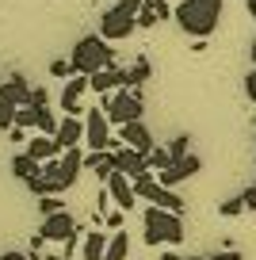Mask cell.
<instances>
[{"label":"cell","instance_id":"6da1fadb","mask_svg":"<svg viewBox=\"0 0 256 260\" xmlns=\"http://www.w3.org/2000/svg\"><path fill=\"white\" fill-rule=\"evenodd\" d=\"M222 8H226V0H180L172 19L191 39H210L222 23Z\"/></svg>","mask_w":256,"mask_h":260},{"label":"cell","instance_id":"7a4b0ae2","mask_svg":"<svg viewBox=\"0 0 256 260\" xmlns=\"http://www.w3.org/2000/svg\"><path fill=\"white\" fill-rule=\"evenodd\" d=\"M69 61L77 77H92V73H104V69H115V50L104 35H84L69 50Z\"/></svg>","mask_w":256,"mask_h":260},{"label":"cell","instance_id":"3957f363","mask_svg":"<svg viewBox=\"0 0 256 260\" xmlns=\"http://www.w3.org/2000/svg\"><path fill=\"white\" fill-rule=\"evenodd\" d=\"M142 241L149 249H161V245H180L184 241V214L161 211V207H145V234Z\"/></svg>","mask_w":256,"mask_h":260},{"label":"cell","instance_id":"277c9868","mask_svg":"<svg viewBox=\"0 0 256 260\" xmlns=\"http://www.w3.org/2000/svg\"><path fill=\"white\" fill-rule=\"evenodd\" d=\"M104 111H107V119H111V126L138 122V119H142V92L115 88L111 96H104Z\"/></svg>","mask_w":256,"mask_h":260},{"label":"cell","instance_id":"5b68a950","mask_svg":"<svg viewBox=\"0 0 256 260\" xmlns=\"http://www.w3.org/2000/svg\"><path fill=\"white\" fill-rule=\"evenodd\" d=\"M111 142H115V134H111L107 111H100V107L84 111V146H88L92 153H104V149H111Z\"/></svg>","mask_w":256,"mask_h":260},{"label":"cell","instance_id":"8992f818","mask_svg":"<svg viewBox=\"0 0 256 260\" xmlns=\"http://www.w3.org/2000/svg\"><path fill=\"white\" fill-rule=\"evenodd\" d=\"M134 31H138V16L126 12V8H107L104 16H100V35H104L107 42H122Z\"/></svg>","mask_w":256,"mask_h":260},{"label":"cell","instance_id":"52a82bcc","mask_svg":"<svg viewBox=\"0 0 256 260\" xmlns=\"http://www.w3.org/2000/svg\"><path fill=\"white\" fill-rule=\"evenodd\" d=\"M46 241H61V245H69L73 237H77V218H73L69 211H57V214H50V218H42V230H39Z\"/></svg>","mask_w":256,"mask_h":260},{"label":"cell","instance_id":"ba28073f","mask_svg":"<svg viewBox=\"0 0 256 260\" xmlns=\"http://www.w3.org/2000/svg\"><path fill=\"white\" fill-rule=\"evenodd\" d=\"M119 138H122V146L138 149V153H142V157H149L153 149H157V142H153L149 126H145L142 119H138V122H126V126H119Z\"/></svg>","mask_w":256,"mask_h":260},{"label":"cell","instance_id":"9c48e42d","mask_svg":"<svg viewBox=\"0 0 256 260\" xmlns=\"http://www.w3.org/2000/svg\"><path fill=\"white\" fill-rule=\"evenodd\" d=\"M107 195H111V203L119 207V211H130V207L138 203V191H134V180L130 176H122V172H115L111 180H107Z\"/></svg>","mask_w":256,"mask_h":260},{"label":"cell","instance_id":"30bf717a","mask_svg":"<svg viewBox=\"0 0 256 260\" xmlns=\"http://www.w3.org/2000/svg\"><path fill=\"white\" fill-rule=\"evenodd\" d=\"M57 149H73V146H84V119H77V115H61V126H57L54 134Z\"/></svg>","mask_w":256,"mask_h":260},{"label":"cell","instance_id":"8fae6325","mask_svg":"<svg viewBox=\"0 0 256 260\" xmlns=\"http://www.w3.org/2000/svg\"><path fill=\"white\" fill-rule=\"evenodd\" d=\"M31 84H27V77L23 73H12V77H4V84H0V100H8V104H16V107H31Z\"/></svg>","mask_w":256,"mask_h":260},{"label":"cell","instance_id":"7c38bea8","mask_svg":"<svg viewBox=\"0 0 256 260\" xmlns=\"http://www.w3.org/2000/svg\"><path fill=\"white\" fill-rule=\"evenodd\" d=\"M88 88H92L88 77H73V81L61 88V111H65V115H77V119H80V115H84V107H80V96H84Z\"/></svg>","mask_w":256,"mask_h":260},{"label":"cell","instance_id":"4fadbf2b","mask_svg":"<svg viewBox=\"0 0 256 260\" xmlns=\"http://www.w3.org/2000/svg\"><path fill=\"white\" fill-rule=\"evenodd\" d=\"M199 169H203V161H199L195 153H187L184 161H176V165H172L168 172H161V184H165V187H176L180 180H191Z\"/></svg>","mask_w":256,"mask_h":260},{"label":"cell","instance_id":"5bb4252c","mask_svg":"<svg viewBox=\"0 0 256 260\" xmlns=\"http://www.w3.org/2000/svg\"><path fill=\"white\" fill-rule=\"evenodd\" d=\"M176 16V8L168 4V0H145V8L138 12V27H157L165 23V19Z\"/></svg>","mask_w":256,"mask_h":260},{"label":"cell","instance_id":"9a60e30c","mask_svg":"<svg viewBox=\"0 0 256 260\" xmlns=\"http://www.w3.org/2000/svg\"><path fill=\"white\" fill-rule=\"evenodd\" d=\"M149 169V165H145V157L138 153V149H130V146H122L119 153H115V172H122V176H142V172Z\"/></svg>","mask_w":256,"mask_h":260},{"label":"cell","instance_id":"2e32d148","mask_svg":"<svg viewBox=\"0 0 256 260\" xmlns=\"http://www.w3.org/2000/svg\"><path fill=\"white\" fill-rule=\"evenodd\" d=\"M23 153H31L39 165H46V161H57V157H61V149H57V142L50 138V134H35V138L27 142Z\"/></svg>","mask_w":256,"mask_h":260},{"label":"cell","instance_id":"e0dca14e","mask_svg":"<svg viewBox=\"0 0 256 260\" xmlns=\"http://www.w3.org/2000/svg\"><path fill=\"white\" fill-rule=\"evenodd\" d=\"M153 77V65H149V57H138L130 69H122V84L119 88H130V92H142V84Z\"/></svg>","mask_w":256,"mask_h":260},{"label":"cell","instance_id":"ac0fdd59","mask_svg":"<svg viewBox=\"0 0 256 260\" xmlns=\"http://www.w3.org/2000/svg\"><path fill=\"white\" fill-rule=\"evenodd\" d=\"M84 169L107 184V180L115 176V153H111V149H104V153H88V157H84Z\"/></svg>","mask_w":256,"mask_h":260},{"label":"cell","instance_id":"d6986e66","mask_svg":"<svg viewBox=\"0 0 256 260\" xmlns=\"http://www.w3.org/2000/svg\"><path fill=\"white\" fill-rule=\"evenodd\" d=\"M80 172H84V149L73 146V149H65V153H61V176H65V184L73 187Z\"/></svg>","mask_w":256,"mask_h":260},{"label":"cell","instance_id":"ffe728a7","mask_svg":"<svg viewBox=\"0 0 256 260\" xmlns=\"http://www.w3.org/2000/svg\"><path fill=\"white\" fill-rule=\"evenodd\" d=\"M88 84H92V92H96V96H111V92L122 84V69H104V73H92Z\"/></svg>","mask_w":256,"mask_h":260},{"label":"cell","instance_id":"44dd1931","mask_svg":"<svg viewBox=\"0 0 256 260\" xmlns=\"http://www.w3.org/2000/svg\"><path fill=\"white\" fill-rule=\"evenodd\" d=\"M12 176H19L23 184H31L35 176H42V165L35 161L31 153H16V157H12Z\"/></svg>","mask_w":256,"mask_h":260},{"label":"cell","instance_id":"7402d4cb","mask_svg":"<svg viewBox=\"0 0 256 260\" xmlns=\"http://www.w3.org/2000/svg\"><path fill=\"white\" fill-rule=\"evenodd\" d=\"M107 241H111V234L92 230V234L84 237V260H104L107 256Z\"/></svg>","mask_w":256,"mask_h":260},{"label":"cell","instance_id":"603a6c76","mask_svg":"<svg viewBox=\"0 0 256 260\" xmlns=\"http://www.w3.org/2000/svg\"><path fill=\"white\" fill-rule=\"evenodd\" d=\"M126 249H130V237L122 234H111V241H107V256L104 260H126Z\"/></svg>","mask_w":256,"mask_h":260},{"label":"cell","instance_id":"cb8c5ba5","mask_svg":"<svg viewBox=\"0 0 256 260\" xmlns=\"http://www.w3.org/2000/svg\"><path fill=\"white\" fill-rule=\"evenodd\" d=\"M145 165H149V172H168V169H172L176 161H172V157H168V149L161 146V149H153V153L145 157Z\"/></svg>","mask_w":256,"mask_h":260},{"label":"cell","instance_id":"d4e9b609","mask_svg":"<svg viewBox=\"0 0 256 260\" xmlns=\"http://www.w3.org/2000/svg\"><path fill=\"white\" fill-rule=\"evenodd\" d=\"M165 149H168V157H172V161H184V157L191 153V138H187V134H176Z\"/></svg>","mask_w":256,"mask_h":260},{"label":"cell","instance_id":"484cf974","mask_svg":"<svg viewBox=\"0 0 256 260\" xmlns=\"http://www.w3.org/2000/svg\"><path fill=\"white\" fill-rule=\"evenodd\" d=\"M50 77H54V81H73V61L69 57H54V61H50Z\"/></svg>","mask_w":256,"mask_h":260},{"label":"cell","instance_id":"4316f807","mask_svg":"<svg viewBox=\"0 0 256 260\" xmlns=\"http://www.w3.org/2000/svg\"><path fill=\"white\" fill-rule=\"evenodd\" d=\"M16 126L39 130V107H19V111H16Z\"/></svg>","mask_w":256,"mask_h":260},{"label":"cell","instance_id":"83f0119b","mask_svg":"<svg viewBox=\"0 0 256 260\" xmlns=\"http://www.w3.org/2000/svg\"><path fill=\"white\" fill-rule=\"evenodd\" d=\"M218 211H222L226 218H237L241 211H248V207H245V195H233V199H222V203H218Z\"/></svg>","mask_w":256,"mask_h":260},{"label":"cell","instance_id":"f1b7e54d","mask_svg":"<svg viewBox=\"0 0 256 260\" xmlns=\"http://www.w3.org/2000/svg\"><path fill=\"white\" fill-rule=\"evenodd\" d=\"M16 104H8V100H0V130H12L16 126Z\"/></svg>","mask_w":256,"mask_h":260},{"label":"cell","instance_id":"f546056e","mask_svg":"<svg viewBox=\"0 0 256 260\" xmlns=\"http://www.w3.org/2000/svg\"><path fill=\"white\" fill-rule=\"evenodd\" d=\"M39 211H42V218H50V214L65 211V203L57 199V195H42V199H39Z\"/></svg>","mask_w":256,"mask_h":260},{"label":"cell","instance_id":"4dcf8cb0","mask_svg":"<svg viewBox=\"0 0 256 260\" xmlns=\"http://www.w3.org/2000/svg\"><path fill=\"white\" fill-rule=\"evenodd\" d=\"M122 214H126V211H111V214H107V230H111V234H119V230H122Z\"/></svg>","mask_w":256,"mask_h":260},{"label":"cell","instance_id":"1f68e13d","mask_svg":"<svg viewBox=\"0 0 256 260\" xmlns=\"http://www.w3.org/2000/svg\"><path fill=\"white\" fill-rule=\"evenodd\" d=\"M46 104H50V92H46V88L39 84V88L31 92V107H46Z\"/></svg>","mask_w":256,"mask_h":260},{"label":"cell","instance_id":"d6a6232c","mask_svg":"<svg viewBox=\"0 0 256 260\" xmlns=\"http://www.w3.org/2000/svg\"><path fill=\"white\" fill-rule=\"evenodd\" d=\"M115 8H126V12H134V16H138V12L145 8V0H115Z\"/></svg>","mask_w":256,"mask_h":260},{"label":"cell","instance_id":"836d02e7","mask_svg":"<svg viewBox=\"0 0 256 260\" xmlns=\"http://www.w3.org/2000/svg\"><path fill=\"white\" fill-rule=\"evenodd\" d=\"M207 260H245V256H241L237 249H222V252H210Z\"/></svg>","mask_w":256,"mask_h":260},{"label":"cell","instance_id":"e575fe53","mask_svg":"<svg viewBox=\"0 0 256 260\" xmlns=\"http://www.w3.org/2000/svg\"><path fill=\"white\" fill-rule=\"evenodd\" d=\"M245 96H248V100L256 104V69H252V73L245 77Z\"/></svg>","mask_w":256,"mask_h":260},{"label":"cell","instance_id":"d590c367","mask_svg":"<svg viewBox=\"0 0 256 260\" xmlns=\"http://www.w3.org/2000/svg\"><path fill=\"white\" fill-rule=\"evenodd\" d=\"M245 207H248V211H256V180L245 187Z\"/></svg>","mask_w":256,"mask_h":260},{"label":"cell","instance_id":"8d00e7d4","mask_svg":"<svg viewBox=\"0 0 256 260\" xmlns=\"http://www.w3.org/2000/svg\"><path fill=\"white\" fill-rule=\"evenodd\" d=\"M8 138H12V142H23V146L31 142V138H27V130H23V126H12V130H8Z\"/></svg>","mask_w":256,"mask_h":260},{"label":"cell","instance_id":"74e56055","mask_svg":"<svg viewBox=\"0 0 256 260\" xmlns=\"http://www.w3.org/2000/svg\"><path fill=\"white\" fill-rule=\"evenodd\" d=\"M0 260H27V252H19V249H8V252H0Z\"/></svg>","mask_w":256,"mask_h":260},{"label":"cell","instance_id":"f35d334b","mask_svg":"<svg viewBox=\"0 0 256 260\" xmlns=\"http://www.w3.org/2000/svg\"><path fill=\"white\" fill-rule=\"evenodd\" d=\"M161 260H187V256H180V252H172V249H168V252H161Z\"/></svg>","mask_w":256,"mask_h":260},{"label":"cell","instance_id":"ab89813d","mask_svg":"<svg viewBox=\"0 0 256 260\" xmlns=\"http://www.w3.org/2000/svg\"><path fill=\"white\" fill-rule=\"evenodd\" d=\"M248 57H252V65H256V39H252V46H248Z\"/></svg>","mask_w":256,"mask_h":260},{"label":"cell","instance_id":"60d3db41","mask_svg":"<svg viewBox=\"0 0 256 260\" xmlns=\"http://www.w3.org/2000/svg\"><path fill=\"white\" fill-rule=\"evenodd\" d=\"M27 260H46V256H39V252H35V249H31V252H27Z\"/></svg>","mask_w":256,"mask_h":260},{"label":"cell","instance_id":"b9f144b4","mask_svg":"<svg viewBox=\"0 0 256 260\" xmlns=\"http://www.w3.org/2000/svg\"><path fill=\"white\" fill-rule=\"evenodd\" d=\"M46 260H69V256H46Z\"/></svg>","mask_w":256,"mask_h":260},{"label":"cell","instance_id":"7bdbcfd3","mask_svg":"<svg viewBox=\"0 0 256 260\" xmlns=\"http://www.w3.org/2000/svg\"><path fill=\"white\" fill-rule=\"evenodd\" d=\"M245 4H248V8H256V0H245Z\"/></svg>","mask_w":256,"mask_h":260},{"label":"cell","instance_id":"ee69618b","mask_svg":"<svg viewBox=\"0 0 256 260\" xmlns=\"http://www.w3.org/2000/svg\"><path fill=\"white\" fill-rule=\"evenodd\" d=\"M252 146H256V134H252Z\"/></svg>","mask_w":256,"mask_h":260}]
</instances>
